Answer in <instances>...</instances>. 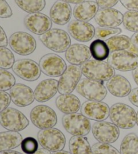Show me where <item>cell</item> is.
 Returning a JSON list of instances; mask_svg holds the SVG:
<instances>
[{
	"label": "cell",
	"instance_id": "6da1fadb",
	"mask_svg": "<svg viewBox=\"0 0 138 154\" xmlns=\"http://www.w3.org/2000/svg\"><path fill=\"white\" fill-rule=\"evenodd\" d=\"M136 115L133 108L123 103H115L110 108V120L119 128H134L136 125Z\"/></svg>",
	"mask_w": 138,
	"mask_h": 154
},
{
	"label": "cell",
	"instance_id": "7a4b0ae2",
	"mask_svg": "<svg viewBox=\"0 0 138 154\" xmlns=\"http://www.w3.org/2000/svg\"><path fill=\"white\" fill-rule=\"evenodd\" d=\"M82 75L86 78L104 82L115 75V70L108 62L89 60L81 65Z\"/></svg>",
	"mask_w": 138,
	"mask_h": 154
},
{
	"label": "cell",
	"instance_id": "3957f363",
	"mask_svg": "<svg viewBox=\"0 0 138 154\" xmlns=\"http://www.w3.org/2000/svg\"><path fill=\"white\" fill-rule=\"evenodd\" d=\"M39 39L46 48L56 53H63L71 45V38L67 32L62 29H52L42 35Z\"/></svg>",
	"mask_w": 138,
	"mask_h": 154
},
{
	"label": "cell",
	"instance_id": "277c9868",
	"mask_svg": "<svg viewBox=\"0 0 138 154\" xmlns=\"http://www.w3.org/2000/svg\"><path fill=\"white\" fill-rule=\"evenodd\" d=\"M38 143L49 152H57L64 149L66 139L62 131L57 128L40 129L37 133Z\"/></svg>",
	"mask_w": 138,
	"mask_h": 154
},
{
	"label": "cell",
	"instance_id": "5b68a950",
	"mask_svg": "<svg viewBox=\"0 0 138 154\" xmlns=\"http://www.w3.org/2000/svg\"><path fill=\"white\" fill-rule=\"evenodd\" d=\"M62 125L65 130L73 136L85 137L90 133L92 129L90 120L78 113L63 116Z\"/></svg>",
	"mask_w": 138,
	"mask_h": 154
},
{
	"label": "cell",
	"instance_id": "8992f818",
	"mask_svg": "<svg viewBox=\"0 0 138 154\" xmlns=\"http://www.w3.org/2000/svg\"><path fill=\"white\" fill-rule=\"evenodd\" d=\"M76 91L88 100L103 101L107 95V89L103 82L88 78L80 81Z\"/></svg>",
	"mask_w": 138,
	"mask_h": 154
},
{
	"label": "cell",
	"instance_id": "52a82bcc",
	"mask_svg": "<svg viewBox=\"0 0 138 154\" xmlns=\"http://www.w3.org/2000/svg\"><path fill=\"white\" fill-rule=\"evenodd\" d=\"M0 125L8 131L20 132L28 126L29 120L22 112L8 108L0 114Z\"/></svg>",
	"mask_w": 138,
	"mask_h": 154
},
{
	"label": "cell",
	"instance_id": "ba28073f",
	"mask_svg": "<svg viewBox=\"0 0 138 154\" xmlns=\"http://www.w3.org/2000/svg\"><path fill=\"white\" fill-rule=\"evenodd\" d=\"M11 49L20 56H28L37 48V42L31 35L26 32L18 31L11 35L8 40Z\"/></svg>",
	"mask_w": 138,
	"mask_h": 154
},
{
	"label": "cell",
	"instance_id": "9c48e42d",
	"mask_svg": "<svg viewBox=\"0 0 138 154\" xmlns=\"http://www.w3.org/2000/svg\"><path fill=\"white\" fill-rule=\"evenodd\" d=\"M30 116L33 125L40 129L53 128L57 123L56 112L45 105L35 106L30 112Z\"/></svg>",
	"mask_w": 138,
	"mask_h": 154
},
{
	"label": "cell",
	"instance_id": "30bf717a",
	"mask_svg": "<svg viewBox=\"0 0 138 154\" xmlns=\"http://www.w3.org/2000/svg\"><path fill=\"white\" fill-rule=\"evenodd\" d=\"M107 60L115 70L121 72L134 70L138 66V55L128 50L112 52Z\"/></svg>",
	"mask_w": 138,
	"mask_h": 154
},
{
	"label": "cell",
	"instance_id": "8fae6325",
	"mask_svg": "<svg viewBox=\"0 0 138 154\" xmlns=\"http://www.w3.org/2000/svg\"><path fill=\"white\" fill-rule=\"evenodd\" d=\"M82 75L80 66L69 65L58 81V91L61 95L70 94L76 89Z\"/></svg>",
	"mask_w": 138,
	"mask_h": 154
},
{
	"label": "cell",
	"instance_id": "7c38bea8",
	"mask_svg": "<svg viewBox=\"0 0 138 154\" xmlns=\"http://www.w3.org/2000/svg\"><path fill=\"white\" fill-rule=\"evenodd\" d=\"M92 133L96 140L103 143H113L120 135L119 128L112 122L97 121L92 126Z\"/></svg>",
	"mask_w": 138,
	"mask_h": 154
},
{
	"label": "cell",
	"instance_id": "4fadbf2b",
	"mask_svg": "<svg viewBox=\"0 0 138 154\" xmlns=\"http://www.w3.org/2000/svg\"><path fill=\"white\" fill-rule=\"evenodd\" d=\"M41 72L50 77L62 76L67 68V64L62 57L55 54H47L40 59Z\"/></svg>",
	"mask_w": 138,
	"mask_h": 154
},
{
	"label": "cell",
	"instance_id": "5bb4252c",
	"mask_svg": "<svg viewBox=\"0 0 138 154\" xmlns=\"http://www.w3.org/2000/svg\"><path fill=\"white\" fill-rule=\"evenodd\" d=\"M12 70L20 79L29 82L37 81L41 75L39 64L30 59H21L16 61Z\"/></svg>",
	"mask_w": 138,
	"mask_h": 154
},
{
	"label": "cell",
	"instance_id": "9a60e30c",
	"mask_svg": "<svg viewBox=\"0 0 138 154\" xmlns=\"http://www.w3.org/2000/svg\"><path fill=\"white\" fill-rule=\"evenodd\" d=\"M24 24L26 28L32 33L42 35L51 29L53 22L48 16L40 12H35L26 16Z\"/></svg>",
	"mask_w": 138,
	"mask_h": 154
},
{
	"label": "cell",
	"instance_id": "2e32d148",
	"mask_svg": "<svg viewBox=\"0 0 138 154\" xmlns=\"http://www.w3.org/2000/svg\"><path fill=\"white\" fill-rule=\"evenodd\" d=\"M81 114L89 120L104 121L109 117L110 108L102 101L88 100L81 106Z\"/></svg>",
	"mask_w": 138,
	"mask_h": 154
},
{
	"label": "cell",
	"instance_id": "e0dca14e",
	"mask_svg": "<svg viewBox=\"0 0 138 154\" xmlns=\"http://www.w3.org/2000/svg\"><path fill=\"white\" fill-rule=\"evenodd\" d=\"M68 30L70 36L80 42H88L94 37L95 28L87 22L72 20L70 22Z\"/></svg>",
	"mask_w": 138,
	"mask_h": 154
},
{
	"label": "cell",
	"instance_id": "ac0fdd59",
	"mask_svg": "<svg viewBox=\"0 0 138 154\" xmlns=\"http://www.w3.org/2000/svg\"><path fill=\"white\" fill-rule=\"evenodd\" d=\"M96 23L102 27L117 28L123 23V15L114 8H101L95 16Z\"/></svg>",
	"mask_w": 138,
	"mask_h": 154
},
{
	"label": "cell",
	"instance_id": "d6986e66",
	"mask_svg": "<svg viewBox=\"0 0 138 154\" xmlns=\"http://www.w3.org/2000/svg\"><path fill=\"white\" fill-rule=\"evenodd\" d=\"M10 95L12 102L20 108L30 106L35 100L34 91L31 88L22 83L14 85L10 90Z\"/></svg>",
	"mask_w": 138,
	"mask_h": 154
},
{
	"label": "cell",
	"instance_id": "ffe728a7",
	"mask_svg": "<svg viewBox=\"0 0 138 154\" xmlns=\"http://www.w3.org/2000/svg\"><path fill=\"white\" fill-rule=\"evenodd\" d=\"M72 15L71 5L62 0L55 2L50 10V18L53 23L63 26L70 23Z\"/></svg>",
	"mask_w": 138,
	"mask_h": 154
},
{
	"label": "cell",
	"instance_id": "44dd1931",
	"mask_svg": "<svg viewBox=\"0 0 138 154\" xmlns=\"http://www.w3.org/2000/svg\"><path fill=\"white\" fill-rule=\"evenodd\" d=\"M59 82L53 79L43 80L36 87L34 91V98L38 102H46L53 98L58 92Z\"/></svg>",
	"mask_w": 138,
	"mask_h": 154
},
{
	"label": "cell",
	"instance_id": "7402d4cb",
	"mask_svg": "<svg viewBox=\"0 0 138 154\" xmlns=\"http://www.w3.org/2000/svg\"><path fill=\"white\" fill-rule=\"evenodd\" d=\"M65 59L70 64L76 66L82 65L91 57L90 48L83 44L75 43L70 45L65 51Z\"/></svg>",
	"mask_w": 138,
	"mask_h": 154
},
{
	"label": "cell",
	"instance_id": "603a6c76",
	"mask_svg": "<svg viewBox=\"0 0 138 154\" xmlns=\"http://www.w3.org/2000/svg\"><path fill=\"white\" fill-rule=\"evenodd\" d=\"M106 87L111 95L117 97H125L131 91L130 82L122 75H116L106 81Z\"/></svg>",
	"mask_w": 138,
	"mask_h": 154
},
{
	"label": "cell",
	"instance_id": "cb8c5ba5",
	"mask_svg": "<svg viewBox=\"0 0 138 154\" xmlns=\"http://www.w3.org/2000/svg\"><path fill=\"white\" fill-rule=\"evenodd\" d=\"M98 8L96 2L85 1L76 5L73 10V15L76 20L90 21L95 17L99 10Z\"/></svg>",
	"mask_w": 138,
	"mask_h": 154
},
{
	"label": "cell",
	"instance_id": "d4e9b609",
	"mask_svg": "<svg viewBox=\"0 0 138 154\" xmlns=\"http://www.w3.org/2000/svg\"><path fill=\"white\" fill-rule=\"evenodd\" d=\"M57 109L65 114L77 113L81 108V102L75 95H60L55 100Z\"/></svg>",
	"mask_w": 138,
	"mask_h": 154
},
{
	"label": "cell",
	"instance_id": "484cf974",
	"mask_svg": "<svg viewBox=\"0 0 138 154\" xmlns=\"http://www.w3.org/2000/svg\"><path fill=\"white\" fill-rule=\"evenodd\" d=\"M22 136L14 131H5L0 133V152L9 151L18 147L22 141Z\"/></svg>",
	"mask_w": 138,
	"mask_h": 154
},
{
	"label": "cell",
	"instance_id": "4316f807",
	"mask_svg": "<svg viewBox=\"0 0 138 154\" xmlns=\"http://www.w3.org/2000/svg\"><path fill=\"white\" fill-rule=\"evenodd\" d=\"M69 148L71 154H93L92 147L85 137H71L69 141Z\"/></svg>",
	"mask_w": 138,
	"mask_h": 154
},
{
	"label": "cell",
	"instance_id": "83f0119b",
	"mask_svg": "<svg viewBox=\"0 0 138 154\" xmlns=\"http://www.w3.org/2000/svg\"><path fill=\"white\" fill-rule=\"evenodd\" d=\"M91 56L98 61H104L108 59L110 55V49L105 41L101 39H96L90 45Z\"/></svg>",
	"mask_w": 138,
	"mask_h": 154
},
{
	"label": "cell",
	"instance_id": "f1b7e54d",
	"mask_svg": "<svg viewBox=\"0 0 138 154\" xmlns=\"http://www.w3.org/2000/svg\"><path fill=\"white\" fill-rule=\"evenodd\" d=\"M110 52L128 50L132 45L131 38L126 35H116L106 40Z\"/></svg>",
	"mask_w": 138,
	"mask_h": 154
},
{
	"label": "cell",
	"instance_id": "f546056e",
	"mask_svg": "<svg viewBox=\"0 0 138 154\" xmlns=\"http://www.w3.org/2000/svg\"><path fill=\"white\" fill-rule=\"evenodd\" d=\"M121 154H138V136L129 133L124 137L120 146Z\"/></svg>",
	"mask_w": 138,
	"mask_h": 154
},
{
	"label": "cell",
	"instance_id": "4dcf8cb0",
	"mask_svg": "<svg viewBox=\"0 0 138 154\" xmlns=\"http://www.w3.org/2000/svg\"><path fill=\"white\" fill-rule=\"evenodd\" d=\"M18 6L29 14L40 12L45 8V0H14Z\"/></svg>",
	"mask_w": 138,
	"mask_h": 154
},
{
	"label": "cell",
	"instance_id": "1f68e13d",
	"mask_svg": "<svg viewBox=\"0 0 138 154\" xmlns=\"http://www.w3.org/2000/svg\"><path fill=\"white\" fill-rule=\"evenodd\" d=\"M15 57L12 51L6 47H0V68L8 70L12 68Z\"/></svg>",
	"mask_w": 138,
	"mask_h": 154
},
{
	"label": "cell",
	"instance_id": "d6a6232c",
	"mask_svg": "<svg viewBox=\"0 0 138 154\" xmlns=\"http://www.w3.org/2000/svg\"><path fill=\"white\" fill-rule=\"evenodd\" d=\"M123 25L129 31L138 32V12L128 11L123 14Z\"/></svg>",
	"mask_w": 138,
	"mask_h": 154
},
{
	"label": "cell",
	"instance_id": "836d02e7",
	"mask_svg": "<svg viewBox=\"0 0 138 154\" xmlns=\"http://www.w3.org/2000/svg\"><path fill=\"white\" fill-rule=\"evenodd\" d=\"M16 84V79L12 73L4 69H0V91L10 90Z\"/></svg>",
	"mask_w": 138,
	"mask_h": 154
},
{
	"label": "cell",
	"instance_id": "e575fe53",
	"mask_svg": "<svg viewBox=\"0 0 138 154\" xmlns=\"http://www.w3.org/2000/svg\"><path fill=\"white\" fill-rule=\"evenodd\" d=\"M122 32L120 28H109V27L98 26L95 29L94 37L96 39L107 40L110 37L118 35Z\"/></svg>",
	"mask_w": 138,
	"mask_h": 154
},
{
	"label": "cell",
	"instance_id": "d590c367",
	"mask_svg": "<svg viewBox=\"0 0 138 154\" xmlns=\"http://www.w3.org/2000/svg\"><path fill=\"white\" fill-rule=\"evenodd\" d=\"M21 149L26 154H34L38 149V141L34 137H28L21 143Z\"/></svg>",
	"mask_w": 138,
	"mask_h": 154
},
{
	"label": "cell",
	"instance_id": "8d00e7d4",
	"mask_svg": "<svg viewBox=\"0 0 138 154\" xmlns=\"http://www.w3.org/2000/svg\"><path fill=\"white\" fill-rule=\"evenodd\" d=\"M93 154H121L120 152L109 143L98 142L92 145Z\"/></svg>",
	"mask_w": 138,
	"mask_h": 154
},
{
	"label": "cell",
	"instance_id": "74e56055",
	"mask_svg": "<svg viewBox=\"0 0 138 154\" xmlns=\"http://www.w3.org/2000/svg\"><path fill=\"white\" fill-rule=\"evenodd\" d=\"M12 14V10L8 2L5 0H0V18H10Z\"/></svg>",
	"mask_w": 138,
	"mask_h": 154
},
{
	"label": "cell",
	"instance_id": "f35d334b",
	"mask_svg": "<svg viewBox=\"0 0 138 154\" xmlns=\"http://www.w3.org/2000/svg\"><path fill=\"white\" fill-rule=\"evenodd\" d=\"M11 97L10 94L5 91H0V114L8 108L11 103Z\"/></svg>",
	"mask_w": 138,
	"mask_h": 154
},
{
	"label": "cell",
	"instance_id": "ab89813d",
	"mask_svg": "<svg viewBox=\"0 0 138 154\" xmlns=\"http://www.w3.org/2000/svg\"><path fill=\"white\" fill-rule=\"evenodd\" d=\"M124 7L129 11L138 12V0H119Z\"/></svg>",
	"mask_w": 138,
	"mask_h": 154
},
{
	"label": "cell",
	"instance_id": "60d3db41",
	"mask_svg": "<svg viewBox=\"0 0 138 154\" xmlns=\"http://www.w3.org/2000/svg\"><path fill=\"white\" fill-rule=\"evenodd\" d=\"M119 0H96L98 7L101 8H110L117 4Z\"/></svg>",
	"mask_w": 138,
	"mask_h": 154
},
{
	"label": "cell",
	"instance_id": "b9f144b4",
	"mask_svg": "<svg viewBox=\"0 0 138 154\" xmlns=\"http://www.w3.org/2000/svg\"><path fill=\"white\" fill-rule=\"evenodd\" d=\"M129 100L130 102L138 108V87L131 89L129 94Z\"/></svg>",
	"mask_w": 138,
	"mask_h": 154
},
{
	"label": "cell",
	"instance_id": "7bdbcfd3",
	"mask_svg": "<svg viewBox=\"0 0 138 154\" xmlns=\"http://www.w3.org/2000/svg\"><path fill=\"white\" fill-rule=\"evenodd\" d=\"M9 43L4 29L0 26V47H6Z\"/></svg>",
	"mask_w": 138,
	"mask_h": 154
},
{
	"label": "cell",
	"instance_id": "ee69618b",
	"mask_svg": "<svg viewBox=\"0 0 138 154\" xmlns=\"http://www.w3.org/2000/svg\"><path fill=\"white\" fill-rule=\"evenodd\" d=\"M131 43L135 48L138 49V32H135L131 37Z\"/></svg>",
	"mask_w": 138,
	"mask_h": 154
},
{
	"label": "cell",
	"instance_id": "f6af8a7d",
	"mask_svg": "<svg viewBox=\"0 0 138 154\" xmlns=\"http://www.w3.org/2000/svg\"><path fill=\"white\" fill-rule=\"evenodd\" d=\"M132 76H133L135 82L138 85V66L132 70Z\"/></svg>",
	"mask_w": 138,
	"mask_h": 154
},
{
	"label": "cell",
	"instance_id": "bcb514c9",
	"mask_svg": "<svg viewBox=\"0 0 138 154\" xmlns=\"http://www.w3.org/2000/svg\"><path fill=\"white\" fill-rule=\"evenodd\" d=\"M62 1L67 2L68 4H78L85 2V0H62Z\"/></svg>",
	"mask_w": 138,
	"mask_h": 154
},
{
	"label": "cell",
	"instance_id": "7dc6e473",
	"mask_svg": "<svg viewBox=\"0 0 138 154\" xmlns=\"http://www.w3.org/2000/svg\"><path fill=\"white\" fill-rule=\"evenodd\" d=\"M34 154H51V153L49 151L44 149V148H42V149H38L37 152H35Z\"/></svg>",
	"mask_w": 138,
	"mask_h": 154
},
{
	"label": "cell",
	"instance_id": "c3c4849f",
	"mask_svg": "<svg viewBox=\"0 0 138 154\" xmlns=\"http://www.w3.org/2000/svg\"><path fill=\"white\" fill-rule=\"evenodd\" d=\"M0 154H23L20 152H16V151L9 150V151H4V152H0Z\"/></svg>",
	"mask_w": 138,
	"mask_h": 154
},
{
	"label": "cell",
	"instance_id": "681fc988",
	"mask_svg": "<svg viewBox=\"0 0 138 154\" xmlns=\"http://www.w3.org/2000/svg\"><path fill=\"white\" fill-rule=\"evenodd\" d=\"M51 154H71L70 152H66V151L61 150V151H57V152H54Z\"/></svg>",
	"mask_w": 138,
	"mask_h": 154
},
{
	"label": "cell",
	"instance_id": "f907efd6",
	"mask_svg": "<svg viewBox=\"0 0 138 154\" xmlns=\"http://www.w3.org/2000/svg\"><path fill=\"white\" fill-rule=\"evenodd\" d=\"M136 124L138 126V111L137 112V115H136Z\"/></svg>",
	"mask_w": 138,
	"mask_h": 154
}]
</instances>
